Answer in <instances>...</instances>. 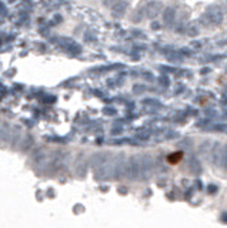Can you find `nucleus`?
Returning <instances> with one entry per match:
<instances>
[{"label": "nucleus", "mask_w": 227, "mask_h": 228, "mask_svg": "<svg viewBox=\"0 0 227 228\" xmlns=\"http://www.w3.org/2000/svg\"><path fill=\"white\" fill-rule=\"evenodd\" d=\"M126 7H127V3H126V2H120L119 4H114V6H113L114 16H117V17H119V16H122L124 11H126Z\"/></svg>", "instance_id": "f03ea898"}, {"label": "nucleus", "mask_w": 227, "mask_h": 228, "mask_svg": "<svg viewBox=\"0 0 227 228\" xmlns=\"http://www.w3.org/2000/svg\"><path fill=\"white\" fill-rule=\"evenodd\" d=\"M183 158V153H174V154H170L167 157V161L170 163V164H177V163L180 161Z\"/></svg>", "instance_id": "20e7f679"}, {"label": "nucleus", "mask_w": 227, "mask_h": 228, "mask_svg": "<svg viewBox=\"0 0 227 228\" xmlns=\"http://www.w3.org/2000/svg\"><path fill=\"white\" fill-rule=\"evenodd\" d=\"M116 0H104V4L106 6H109V4H112V3H114Z\"/></svg>", "instance_id": "423d86ee"}, {"label": "nucleus", "mask_w": 227, "mask_h": 228, "mask_svg": "<svg viewBox=\"0 0 227 228\" xmlns=\"http://www.w3.org/2000/svg\"><path fill=\"white\" fill-rule=\"evenodd\" d=\"M174 10L173 9H167V10L164 11V15H163V19H164V23H171L173 20H174Z\"/></svg>", "instance_id": "7ed1b4c3"}, {"label": "nucleus", "mask_w": 227, "mask_h": 228, "mask_svg": "<svg viewBox=\"0 0 227 228\" xmlns=\"http://www.w3.org/2000/svg\"><path fill=\"white\" fill-rule=\"evenodd\" d=\"M161 9V4L157 3V2H152V3L147 4V7H146V16L147 17H154V16L159 15V11Z\"/></svg>", "instance_id": "f257e3e1"}, {"label": "nucleus", "mask_w": 227, "mask_h": 228, "mask_svg": "<svg viewBox=\"0 0 227 228\" xmlns=\"http://www.w3.org/2000/svg\"><path fill=\"white\" fill-rule=\"evenodd\" d=\"M208 17H210V22L212 23H220L223 20L221 13H213V15H208Z\"/></svg>", "instance_id": "39448f33"}]
</instances>
